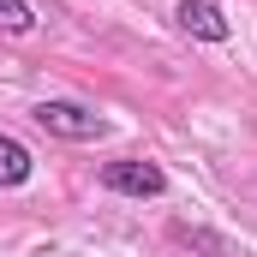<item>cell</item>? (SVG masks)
Masks as SVG:
<instances>
[{
	"mask_svg": "<svg viewBox=\"0 0 257 257\" xmlns=\"http://www.w3.org/2000/svg\"><path fill=\"white\" fill-rule=\"evenodd\" d=\"M30 120L48 132V138H66V144H96V138H108V120L90 114V108H78V102H36Z\"/></svg>",
	"mask_w": 257,
	"mask_h": 257,
	"instance_id": "6da1fadb",
	"label": "cell"
},
{
	"mask_svg": "<svg viewBox=\"0 0 257 257\" xmlns=\"http://www.w3.org/2000/svg\"><path fill=\"white\" fill-rule=\"evenodd\" d=\"M174 239L180 245H197V251H209V257H233V245L221 233H203V227H174Z\"/></svg>",
	"mask_w": 257,
	"mask_h": 257,
	"instance_id": "8992f818",
	"label": "cell"
},
{
	"mask_svg": "<svg viewBox=\"0 0 257 257\" xmlns=\"http://www.w3.org/2000/svg\"><path fill=\"white\" fill-rule=\"evenodd\" d=\"M174 24H180L186 36H197V42H227V36H233L227 12H221L215 0H180V6H174Z\"/></svg>",
	"mask_w": 257,
	"mask_h": 257,
	"instance_id": "3957f363",
	"label": "cell"
},
{
	"mask_svg": "<svg viewBox=\"0 0 257 257\" xmlns=\"http://www.w3.org/2000/svg\"><path fill=\"white\" fill-rule=\"evenodd\" d=\"M102 186L108 192H126V197H162L168 192V174H162V162H108L102 168Z\"/></svg>",
	"mask_w": 257,
	"mask_h": 257,
	"instance_id": "7a4b0ae2",
	"label": "cell"
},
{
	"mask_svg": "<svg viewBox=\"0 0 257 257\" xmlns=\"http://www.w3.org/2000/svg\"><path fill=\"white\" fill-rule=\"evenodd\" d=\"M0 30H6V36H30V30H36V12H30L24 0H0Z\"/></svg>",
	"mask_w": 257,
	"mask_h": 257,
	"instance_id": "5b68a950",
	"label": "cell"
},
{
	"mask_svg": "<svg viewBox=\"0 0 257 257\" xmlns=\"http://www.w3.org/2000/svg\"><path fill=\"white\" fill-rule=\"evenodd\" d=\"M30 174H36V162H30V150H24L18 138H6V132H0V186L12 192V186H24Z\"/></svg>",
	"mask_w": 257,
	"mask_h": 257,
	"instance_id": "277c9868",
	"label": "cell"
}]
</instances>
